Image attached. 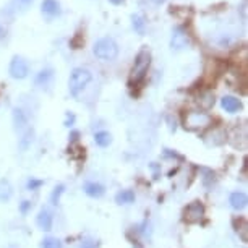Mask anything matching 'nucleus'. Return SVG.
I'll use <instances>...</instances> for the list:
<instances>
[{"mask_svg": "<svg viewBox=\"0 0 248 248\" xmlns=\"http://www.w3.org/2000/svg\"><path fill=\"white\" fill-rule=\"evenodd\" d=\"M149 65H151V52H149L148 47H143L135 57V63L132 67V72H130V78H128V86L130 88H141V85L146 79Z\"/></svg>", "mask_w": 248, "mask_h": 248, "instance_id": "f257e3e1", "label": "nucleus"}, {"mask_svg": "<svg viewBox=\"0 0 248 248\" xmlns=\"http://www.w3.org/2000/svg\"><path fill=\"white\" fill-rule=\"evenodd\" d=\"M93 79V75L90 70L86 68H75L72 75H70V81H68V90L70 94L73 97H78L83 93V90L90 85Z\"/></svg>", "mask_w": 248, "mask_h": 248, "instance_id": "f03ea898", "label": "nucleus"}, {"mask_svg": "<svg viewBox=\"0 0 248 248\" xmlns=\"http://www.w3.org/2000/svg\"><path fill=\"white\" fill-rule=\"evenodd\" d=\"M93 52L99 60H104V62H109V60H114L117 55H119V46L112 37H102L93 47Z\"/></svg>", "mask_w": 248, "mask_h": 248, "instance_id": "7ed1b4c3", "label": "nucleus"}, {"mask_svg": "<svg viewBox=\"0 0 248 248\" xmlns=\"http://www.w3.org/2000/svg\"><path fill=\"white\" fill-rule=\"evenodd\" d=\"M8 73H10L12 78L23 79L28 77V73H30V65H28V62L21 57V55H15L10 62V67H8Z\"/></svg>", "mask_w": 248, "mask_h": 248, "instance_id": "20e7f679", "label": "nucleus"}, {"mask_svg": "<svg viewBox=\"0 0 248 248\" xmlns=\"http://www.w3.org/2000/svg\"><path fill=\"white\" fill-rule=\"evenodd\" d=\"M204 217V204L201 201H191L184 211V219L188 224H196Z\"/></svg>", "mask_w": 248, "mask_h": 248, "instance_id": "39448f33", "label": "nucleus"}, {"mask_svg": "<svg viewBox=\"0 0 248 248\" xmlns=\"http://www.w3.org/2000/svg\"><path fill=\"white\" fill-rule=\"evenodd\" d=\"M209 122H211V119L206 112H188L185 117V127L191 130L203 128L206 125H209Z\"/></svg>", "mask_w": 248, "mask_h": 248, "instance_id": "423d86ee", "label": "nucleus"}, {"mask_svg": "<svg viewBox=\"0 0 248 248\" xmlns=\"http://www.w3.org/2000/svg\"><path fill=\"white\" fill-rule=\"evenodd\" d=\"M190 36L188 32H186L184 28H177L174 31V34H172V41H170V46L174 50H182L185 47H188L190 46Z\"/></svg>", "mask_w": 248, "mask_h": 248, "instance_id": "0eeeda50", "label": "nucleus"}, {"mask_svg": "<svg viewBox=\"0 0 248 248\" xmlns=\"http://www.w3.org/2000/svg\"><path fill=\"white\" fill-rule=\"evenodd\" d=\"M13 125H15V130L20 135H25L26 132H30L31 130L26 114L21 109H18V107L13 109Z\"/></svg>", "mask_w": 248, "mask_h": 248, "instance_id": "6e6552de", "label": "nucleus"}, {"mask_svg": "<svg viewBox=\"0 0 248 248\" xmlns=\"http://www.w3.org/2000/svg\"><path fill=\"white\" fill-rule=\"evenodd\" d=\"M36 224H37V227H39L41 231L49 232L50 229H52V226H54V214L50 213L47 208H43L39 211V214H37V217H36Z\"/></svg>", "mask_w": 248, "mask_h": 248, "instance_id": "1a4fd4ad", "label": "nucleus"}, {"mask_svg": "<svg viewBox=\"0 0 248 248\" xmlns=\"http://www.w3.org/2000/svg\"><path fill=\"white\" fill-rule=\"evenodd\" d=\"M34 83H36V86L41 88V90H49L54 83V70L52 68L41 70V72L37 73Z\"/></svg>", "mask_w": 248, "mask_h": 248, "instance_id": "9d476101", "label": "nucleus"}, {"mask_svg": "<svg viewBox=\"0 0 248 248\" xmlns=\"http://www.w3.org/2000/svg\"><path fill=\"white\" fill-rule=\"evenodd\" d=\"M229 203H231L232 209L242 211V209H245L248 204V196H247V193H243V191H233L231 195V198H229Z\"/></svg>", "mask_w": 248, "mask_h": 248, "instance_id": "9b49d317", "label": "nucleus"}, {"mask_svg": "<svg viewBox=\"0 0 248 248\" xmlns=\"http://www.w3.org/2000/svg\"><path fill=\"white\" fill-rule=\"evenodd\" d=\"M41 12H43V15L49 16V18L59 16L60 15V3L57 0H43V3H41Z\"/></svg>", "mask_w": 248, "mask_h": 248, "instance_id": "f8f14e48", "label": "nucleus"}, {"mask_svg": "<svg viewBox=\"0 0 248 248\" xmlns=\"http://www.w3.org/2000/svg\"><path fill=\"white\" fill-rule=\"evenodd\" d=\"M221 106H222L224 110L231 112V114H235V112H238L242 109L240 99H237V97H233V96H224L221 99Z\"/></svg>", "mask_w": 248, "mask_h": 248, "instance_id": "ddd939ff", "label": "nucleus"}, {"mask_svg": "<svg viewBox=\"0 0 248 248\" xmlns=\"http://www.w3.org/2000/svg\"><path fill=\"white\" fill-rule=\"evenodd\" d=\"M83 190H85V193L88 196H91V198H101V196L106 193V188L101 184H97V182H86V184L83 185Z\"/></svg>", "mask_w": 248, "mask_h": 248, "instance_id": "4468645a", "label": "nucleus"}, {"mask_svg": "<svg viewBox=\"0 0 248 248\" xmlns=\"http://www.w3.org/2000/svg\"><path fill=\"white\" fill-rule=\"evenodd\" d=\"M13 196V186L7 179H0V203H7Z\"/></svg>", "mask_w": 248, "mask_h": 248, "instance_id": "2eb2a0df", "label": "nucleus"}, {"mask_svg": "<svg viewBox=\"0 0 248 248\" xmlns=\"http://www.w3.org/2000/svg\"><path fill=\"white\" fill-rule=\"evenodd\" d=\"M135 201V191L133 190H122L115 195L117 204H132Z\"/></svg>", "mask_w": 248, "mask_h": 248, "instance_id": "dca6fc26", "label": "nucleus"}, {"mask_svg": "<svg viewBox=\"0 0 248 248\" xmlns=\"http://www.w3.org/2000/svg\"><path fill=\"white\" fill-rule=\"evenodd\" d=\"M94 141L97 146L101 148H107L112 143V135L109 132H97L94 135Z\"/></svg>", "mask_w": 248, "mask_h": 248, "instance_id": "f3484780", "label": "nucleus"}, {"mask_svg": "<svg viewBox=\"0 0 248 248\" xmlns=\"http://www.w3.org/2000/svg\"><path fill=\"white\" fill-rule=\"evenodd\" d=\"M198 102L204 109H209L211 106H214V96L211 91H203L201 94L198 96Z\"/></svg>", "mask_w": 248, "mask_h": 248, "instance_id": "a211bd4d", "label": "nucleus"}, {"mask_svg": "<svg viewBox=\"0 0 248 248\" xmlns=\"http://www.w3.org/2000/svg\"><path fill=\"white\" fill-rule=\"evenodd\" d=\"M132 25L133 30L138 32V34H144V28H146V21L141 15H133L132 16Z\"/></svg>", "mask_w": 248, "mask_h": 248, "instance_id": "6ab92c4d", "label": "nucleus"}, {"mask_svg": "<svg viewBox=\"0 0 248 248\" xmlns=\"http://www.w3.org/2000/svg\"><path fill=\"white\" fill-rule=\"evenodd\" d=\"M41 248H62V242L55 237H46L41 243Z\"/></svg>", "mask_w": 248, "mask_h": 248, "instance_id": "aec40b11", "label": "nucleus"}, {"mask_svg": "<svg viewBox=\"0 0 248 248\" xmlns=\"http://www.w3.org/2000/svg\"><path fill=\"white\" fill-rule=\"evenodd\" d=\"M63 191H65V185H62V184H60V185H57V186H55V188H54V191H52V195H50V203L57 206V204L60 203V196H62V193H63Z\"/></svg>", "mask_w": 248, "mask_h": 248, "instance_id": "412c9836", "label": "nucleus"}, {"mask_svg": "<svg viewBox=\"0 0 248 248\" xmlns=\"http://www.w3.org/2000/svg\"><path fill=\"white\" fill-rule=\"evenodd\" d=\"M79 248H99V242L97 240H93V238H85L81 242Z\"/></svg>", "mask_w": 248, "mask_h": 248, "instance_id": "4be33fe9", "label": "nucleus"}, {"mask_svg": "<svg viewBox=\"0 0 248 248\" xmlns=\"http://www.w3.org/2000/svg\"><path fill=\"white\" fill-rule=\"evenodd\" d=\"M43 184L44 182L43 180H36V179H30L28 180V184H26V186H28V190H37L39 186H43Z\"/></svg>", "mask_w": 248, "mask_h": 248, "instance_id": "5701e85b", "label": "nucleus"}, {"mask_svg": "<svg viewBox=\"0 0 248 248\" xmlns=\"http://www.w3.org/2000/svg\"><path fill=\"white\" fill-rule=\"evenodd\" d=\"M31 209V201H23V203L20 204V211L21 214H28V211Z\"/></svg>", "mask_w": 248, "mask_h": 248, "instance_id": "b1692460", "label": "nucleus"}, {"mask_svg": "<svg viewBox=\"0 0 248 248\" xmlns=\"http://www.w3.org/2000/svg\"><path fill=\"white\" fill-rule=\"evenodd\" d=\"M75 124V115L72 112H67V119H65V127H72Z\"/></svg>", "mask_w": 248, "mask_h": 248, "instance_id": "393cba45", "label": "nucleus"}, {"mask_svg": "<svg viewBox=\"0 0 248 248\" xmlns=\"http://www.w3.org/2000/svg\"><path fill=\"white\" fill-rule=\"evenodd\" d=\"M5 36H7V28L3 25H0V39H2V37H5Z\"/></svg>", "mask_w": 248, "mask_h": 248, "instance_id": "a878e982", "label": "nucleus"}, {"mask_svg": "<svg viewBox=\"0 0 248 248\" xmlns=\"http://www.w3.org/2000/svg\"><path fill=\"white\" fill-rule=\"evenodd\" d=\"M110 3H114V5H122V3L125 2V0H109Z\"/></svg>", "mask_w": 248, "mask_h": 248, "instance_id": "bb28decb", "label": "nucleus"}, {"mask_svg": "<svg viewBox=\"0 0 248 248\" xmlns=\"http://www.w3.org/2000/svg\"><path fill=\"white\" fill-rule=\"evenodd\" d=\"M20 2H21V3H23V5H25V7H28V5H31V3L34 2V0H20Z\"/></svg>", "mask_w": 248, "mask_h": 248, "instance_id": "cd10ccee", "label": "nucleus"}, {"mask_svg": "<svg viewBox=\"0 0 248 248\" xmlns=\"http://www.w3.org/2000/svg\"><path fill=\"white\" fill-rule=\"evenodd\" d=\"M133 247H135V248H141V247L138 245V242H133Z\"/></svg>", "mask_w": 248, "mask_h": 248, "instance_id": "c85d7f7f", "label": "nucleus"}]
</instances>
